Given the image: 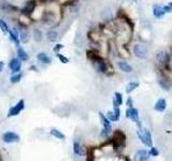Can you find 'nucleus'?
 Here are the masks:
<instances>
[{
  "mask_svg": "<svg viewBox=\"0 0 172 161\" xmlns=\"http://www.w3.org/2000/svg\"><path fill=\"white\" fill-rule=\"evenodd\" d=\"M137 135L138 137L140 139V141L142 142L145 146L148 147H152L153 146V140H152V134L148 129H145V128H140L137 131Z\"/></svg>",
  "mask_w": 172,
  "mask_h": 161,
  "instance_id": "f257e3e1",
  "label": "nucleus"
},
{
  "mask_svg": "<svg viewBox=\"0 0 172 161\" xmlns=\"http://www.w3.org/2000/svg\"><path fill=\"white\" fill-rule=\"evenodd\" d=\"M126 141V135L123 131L121 130H115L113 134V146L114 148H119L124 146Z\"/></svg>",
  "mask_w": 172,
  "mask_h": 161,
  "instance_id": "f03ea898",
  "label": "nucleus"
},
{
  "mask_svg": "<svg viewBox=\"0 0 172 161\" xmlns=\"http://www.w3.org/2000/svg\"><path fill=\"white\" fill-rule=\"evenodd\" d=\"M24 108H25L24 100H20L18 102L15 104L14 106H12L10 110H9V112H8V116H9V117L16 116V115H18V114H20Z\"/></svg>",
  "mask_w": 172,
  "mask_h": 161,
  "instance_id": "7ed1b4c3",
  "label": "nucleus"
},
{
  "mask_svg": "<svg viewBox=\"0 0 172 161\" xmlns=\"http://www.w3.org/2000/svg\"><path fill=\"white\" fill-rule=\"evenodd\" d=\"M133 54L136 55V57H138V58L144 59L146 57V55H148V51H146V47L144 45L137 44L133 47Z\"/></svg>",
  "mask_w": 172,
  "mask_h": 161,
  "instance_id": "20e7f679",
  "label": "nucleus"
},
{
  "mask_svg": "<svg viewBox=\"0 0 172 161\" xmlns=\"http://www.w3.org/2000/svg\"><path fill=\"white\" fill-rule=\"evenodd\" d=\"M2 140L5 143H15V142H18L20 141V135L16 134L15 132H12V131H9V132H5L2 137Z\"/></svg>",
  "mask_w": 172,
  "mask_h": 161,
  "instance_id": "39448f33",
  "label": "nucleus"
},
{
  "mask_svg": "<svg viewBox=\"0 0 172 161\" xmlns=\"http://www.w3.org/2000/svg\"><path fill=\"white\" fill-rule=\"evenodd\" d=\"M20 61L22 60L18 57L11 59V61L9 62V68H10V70L13 73H17V72L20 71V69H22V62Z\"/></svg>",
  "mask_w": 172,
  "mask_h": 161,
  "instance_id": "423d86ee",
  "label": "nucleus"
},
{
  "mask_svg": "<svg viewBox=\"0 0 172 161\" xmlns=\"http://www.w3.org/2000/svg\"><path fill=\"white\" fill-rule=\"evenodd\" d=\"M155 57H156V60H157L158 62L161 64H167L168 61H169V55H168V53L166 51H162V49L156 52V56Z\"/></svg>",
  "mask_w": 172,
  "mask_h": 161,
  "instance_id": "0eeeda50",
  "label": "nucleus"
},
{
  "mask_svg": "<svg viewBox=\"0 0 172 161\" xmlns=\"http://www.w3.org/2000/svg\"><path fill=\"white\" fill-rule=\"evenodd\" d=\"M126 117L130 118L134 122H139V112H138V110L132 106L128 107L127 111H126Z\"/></svg>",
  "mask_w": 172,
  "mask_h": 161,
  "instance_id": "6e6552de",
  "label": "nucleus"
},
{
  "mask_svg": "<svg viewBox=\"0 0 172 161\" xmlns=\"http://www.w3.org/2000/svg\"><path fill=\"white\" fill-rule=\"evenodd\" d=\"M150 152L145 149H141V150H138L134 155V160L137 161H145L150 159Z\"/></svg>",
  "mask_w": 172,
  "mask_h": 161,
  "instance_id": "1a4fd4ad",
  "label": "nucleus"
},
{
  "mask_svg": "<svg viewBox=\"0 0 172 161\" xmlns=\"http://www.w3.org/2000/svg\"><path fill=\"white\" fill-rule=\"evenodd\" d=\"M99 118H100V122H101V124H102L103 128H105L107 130H109V131L111 132L112 131V127H111V120L109 119L107 116H104V114L103 113H99Z\"/></svg>",
  "mask_w": 172,
  "mask_h": 161,
  "instance_id": "9d476101",
  "label": "nucleus"
},
{
  "mask_svg": "<svg viewBox=\"0 0 172 161\" xmlns=\"http://www.w3.org/2000/svg\"><path fill=\"white\" fill-rule=\"evenodd\" d=\"M34 8H36V2L32 1V0H31V1H28V2L26 3V5L23 8L22 13H23V14H26V15H29L34 12Z\"/></svg>",
  "mask_w": 172,
  "mask_h": 161,
  "instance_id": "9b49d317",
  "label": "nucleus"
},
{
  "mask_svg": "<svg viewBox=\"0 0 172 161\" xmlns=\"http://www.w3.org/2000/svg\"><path fill=\"white\" fill-rule=\"evenodd\" d=\"M166 107H167V102H166V100L162 99V98H160V99H158L157 100V102L155 103L154 108H155L156 111H158V112H163V111L166 110Z\"/></svg>",
  "mask_w": 172,
  "mask_h": 161,
  "instance_id": "f8f14e48",
  "label": "nucleus"
},
{
  "mask_svg": "<svg viewBox=\"0 0 172 161\" xmlns=\"http://www.w3.org/2000/svg\"><path fill=\"white\" fill-rule=\"evenodd\" d=\"M153 14H154L155 17L160 18V17H162L163 15L166 14V12L163 10V7H161V5H154L153 7Z\"/></svg>",
  "mask_w": 172,
  "mask_h": 161,
  "instance_id": "ddd939ff",
  "label": "nucleus"
},
{
  "mask_svg": "<svg viewBox=\"0 0 172 161\" xmlns=\"http://www.w3.org/2000/svg\"><path fill=\"white\" fill-rule=\"evenodd\" d=\"M117 66L118 68H119V70L125 72V73H130L132 71V67L130 64H128L127 62H125V61H118Z\"/></svg>",
  "mask_w": 172,
  "mask_h": 161,
  "instance_id": "4468645a",
  "label": "nucleus"
},
{
  "mask_svg": "<svg viewBox=\"0 0 172 161\" xmlns=\"http://www.w3.org/2000/svg\"><path fill=\"white\" fill-rule=\"evenodd\" d=\"M37 58L39 61L43 62V64H51L52 62V58L46 53H39L37 55Z\"/></svg>",
  "mask_w": 172,
  "mask_h": 161,
  "instance_id": "2eb2a0df",
  "label": "nucleus"
},
{
  "mask_svg": "<svg viewBox=\"0 0 172 161\" xmlns=\"http://www.w3.org/2000/svg\"><path fill=\"white\" fill-rule=\"evenodd\" d=\"M17 57L22 60V61H25V60H28L29 58V56H28V54L26 53V51L24 49H22L18 46V49H17Z\"/></svg>",
  "mask_w": 172,
  "mask_h": 161,
  "instance_id": "dca6fc26",
  "label": "nucleus"
},
{
  "mask_svg": "<svg viewBox=\"0 0 172 161\" xmlns=\"http://www.w3.org/2000/svg\"><path fill=\"white\" fill-rule=\"evenodd\" d=\"M51 134H52L53 137H56V139H58V140H65V139H66L64 133L60 132L59 130H57V129H52V130H51Z\"/></svg>",
  "mask_w": 172,
  "mask_h": 161,
  "instance_id": "f3484780",
  "label": "nucleus"
},
{
  "mask_svg": "<svg viewBox=\"0 0 172 161\" xmlns=\"http://www.w3.org/2000/svg\"><path fill=\"white\" fill-rule=\"evenodd\" d=\"M138 87H139V83H138V82H130V83L126 86V93H130Z\"/></svg>",
  "mask_w": 172,
  "mask_h": 161,
  "instance_id": "a211bd4d",
  "label": "nucleus"
},
{
  "mask_svg": "<svg viewBox=\"0 0 172 161\" xmlns=\"http://www.w3.org/2000/svg\"><path fill=\"white\" fill-rule=\"evenodd\" d=\"M46 37H47V39H49V41L54 42V41H56L57 38H58V34H57V31H55V30H49V32H47V34H46Z\"/></svg>",
  "mask_w": 172,
  "mask_h": 161,
  "instance_id": "6ab92c4d",
  "label": "nucleus"
},
{
  "mask_svg": "<svg viewBox=\"0 0 172 161\" xmlns=\"http://www.w3.org/2000/svg\"><path fill=\"white\" fill-rule=\"evenodd\" d=\"M9 34H10L11 40H12V41H13V42L15 43V45H16V46H20V40H18L17 34H15V32H13V31L9 30Z\"/></svg>",
  "mask_w": 172,
  "mask_h": 161,
  "instance_id": "aec40b11",
  "label": "nucleus"
},
{
  "mask_svg": "<svg viewBox=\"0 0 172 161\" xmlns=\"http://www.w3.org/2000/svg\"><path fill=\"white\" fill-rule=\"evenodd\" d=\"M20 78H22V73L20 72H17V73H15L14 75H12L10 78V82L12 84H16L18 83L20 81Z\"/></svg>",
  "mask_w": 172,
  "mask_h": 161,
  "instance_id": "412c9836",
  "label": "nucleus"
},
{
  "mask_svg": "<svg viewBox=\"0 0 172 161\" xmlns=\"http://www.w3.org/2000/svg\"><path fill=\"white\" fill-rule=\"evenodd\" d=\"M98 69L101 73H105L107 72V64L103 61L102 59H100L98 61Z\"/></svg>",
  "mask_w": 172,
  "mask_h": 161,
  "instance_id": "4be33fe9",
  "label": "nucleus"
},
{
  "mask_svg": "<svg viewBox=\"0 0 172 161\" xmlns=\"http://www.w3.org/2000/svg\"><path fill=\"white\" fill-rule=\"evenodd\" d=\"M73 152L75 155H78V156L83 154V152H82V149H81V146H80V144L76 141L73 143Z\"/></svg>",
  "mask_w": 172,
  "mask_h": 161,
  "instance_id": "5701e85b",
  "label": "nucleus"
},
{
  "mask_svg": "<svg viewBox=\"0 0 172 161\" xmlns=\"http://www.w3.org/2000/svg\"><path fill=\"white\" fill-rule=\"evenodd\" d=\"M0 29L2 30V32H5V34H8L9 32V27H8V25H7V23H5L3 20H1L0 18Z\"/></svg>",
  "mask_w": 172,
  "mask_h": 161,
  "instance_id": "b1692460",
  "label": "nucleus"
},
{
  "mask_svg": "<svg viewBox=\"0 0 172 161\" xmlns=\"http://www.w3.org/2000/svg\"><path fill=\"white\" fill-rule=\"evenodd\" d=\"M20 41H22L23 43H26V42H28V40H29V34L26 32V31H22L20 34Z\"/></svg>",
  "mask_w": 172,
  "mask_h": 161,
  "instance_id": "393cba45",
  "label": "nucleus"
},
{
  "mask_svg": "<svg viewBox=\"0 0 172 161\" xmlns=\"http://www.w3.org/2000/svg\"><path fill=\"white\" fill-rule=\"evenodd\" d=\"M158 84H159V86H160L162 89H165V90H169V89H170V85L166 82V80H158Z\"/></svg>",
  "mask_w": 172,
  "mask_h": 161,
  "instance_id": "a878e982",
  "label": "nucleus"
},
{
  "mask_svg": "<svg viewBox=\"0 0 172 161\" xmlns=\"http://www.w3.org/2000/svg\"><path fill=\"white\" fill-rule=\"evenodd\" d=\"M34 40H36L37 42H41V40H42V32H41L40 30L38 29L34 30Z\"/></svg>",
  "mask_w": 172,
  "mask_h": 161,
  "instance_id": "bb28decb",
  "label": "nucleus"
},
{
  "mask_svg": "<svg viewBox=\"0 0 172 161\" xmlns=\"http://www.w3.org/2000/svg\"><path fill=\"white\" fill-rule=\"evenodd\" d=\"M107 117H108L111 122H116V120H118L117 117H116V115L114 114V112H111V111L107 113Z\"/></svg>",
  "mask_w": 172,
  "mask_h": 161,
  "instance_id": "cd10ccee",
  "label": "nucleus"
},
{
  "mask_svg": "<svg viewBox=\"0 0 172 161\" xmlns=\"http://www.w3.org/2000/svg\"><path fill=\"white\" fill-rule=\"evenodd\" d=\"M114 96H115L114 98H115V100L117 101L118 104H119V105H122V104H123V96H122L119 93H114Z\"/></svg>",
  "mask_w": 172,
  "mask_h": 161,
  "instance_id": "c85d7f7f",
  "label": "nucleus"
},
{
  "mask_svg": "<svg viewBox=\"0 0 172 161\" xmlns=\"http://www.w3.org/2000/svg\"><path fill=\"white\" fill-rule=\"evenodd\" d=\"M148 152H150V155H151V156H154V157H157L158 155H159V150H158L156 147H154V146L151 147V149H150Z\"/></svg>",
  "mask_w": 172,
  "mask_h": 161,
  "instance_id": "c756f323",
  "label": "nucleus"
},
{
  "mask_svg": "<svg viewBox=\"0 0 172 161\" xmlns=\"http://www.w3.org/2000/svg\"><path fill=\"white\" fill-rule=\"evenodd\" d=\"M57 57H58V59L63 62V64H68L69 62V59L66 57V56H64V55H61V54L57 53Z\"/></svg>",
  "mask_w": 172,
  "mask_h": 161,
  "instance_id": "7c9ffc66",
  "label": "nucleus"
},
{
  "mask_svg": "<svg viewBox=\"0 0 172 161\" xmlns=\"http://www.w3.org/2000/svg\"><path fill=\"white\" fill-rule=\"evenodd\" d=\"M109 133H110V131H109V130H107L105 128H103V130L101 131V137H108Z\"/></svg>",
  "mask_w": 172,
  "mask_h": 161,
  "instance_id": "2f4dec72",
  "label": "nucleus"
},
{
  "mask_svg": "<svg viewBox=\"0 0 172 161\" xmlns=\"http://www.w3.org/2000/svg\"><path fill=\"white\" fill-rule=\"evenodd\" d=\"M63 47H64V45H63V44H57V45L54 47V52L55 53H59V51L63 49Z\"/></svg>",
  "mask_w": 172,
  "mask_h": 161,
  "instance_id": "473e14b6",
  "label": "nucleus"
},
{
  "mask_svg": "<svg viewBox=\"0 0 172 161\" xmlns=\"http://www.w3.org/2000/svg\"><path fill=\"white\" fill-rule=\"evenodd\" d=\"M126 104H127V106H128V107H131V106H132L133 101H132V99H131V97H129V98L127 99V102H126Z\"/></svg>",
  "mask_w": 172,
  "mask_h": 161,
  "instance_id": "72a5a7b5",
  "label": "nucleus"
},
{
  "mask_svg": "<svg viewBox=\"0 0 172 161\" xmlns=\"http://www.w3.org/2000/svg\"><path fill=\"white\" fill-rule=\"evenodd\" d=\"M163 10H165L166 13H170V12H172L171 5H165V7H163Z\"/></svg>",
  "mask_w": 172,
  "mask_h": 161,
  "instance_id": "f704fd0d",
  "label": "nucleus"
},
{
  "mask_svg": "<svg viewBox=\"0 0 172 161\" xmlns=\"http://www.w3.org/2000/svg\"><path fill=\"white\" fill-rule=\"evenodd\" d=\"M3 67H5V64H3L2 61H0V72L3 70Z\"/></svg>",
  "mask_w": 172,
  "mask_h": 161,
  "instance_id": "c9c22d12",
  "label": "nucleus"
},
{
  "mask_svg": "<svg viewBox=\"0 0 172 161\" xmlns=\"http://www.w3.org/2000/svg\"><path fill=\"white\" fill-rule=\"evenodd\" d=\"M171 5V8H172V2H170V5Z\"/></svg>",
  "mask_w": 172,
  "mask_h": 161,
  "instance_id": "e433bc0d",
  "label": "nucleus"
}]
</instances>
